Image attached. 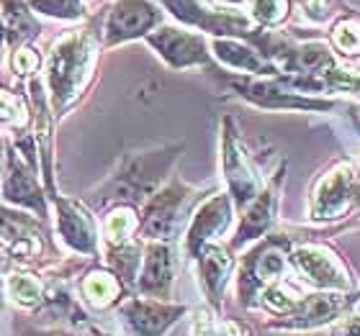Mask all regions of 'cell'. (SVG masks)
Returning <instances> with one entry per match:
<instances>
[{
  "label": "cell",
  "mask_w": 360,
  "mask_h": 336,
  "mask_svg": "<svg viewBox=\"0 0 360 336\" xmlns=\"http://www.w3.org/2000/svg\"><path fill=\"white\" fill-rule=\"evenodd\" d=\"M144 44L158 54L170 69H195V67H217L211 57L209 36L193 31L180 23H162L155 29Z\"/></svg>",
  "instance_id": "8fae6325"
},
{
  "label": "cell",
  "mask_w": 360,
  "mask_h": 336,
  "mask_svg": "<svg viewBox=\"0 0 360 336\" xmlns=\"http://www.w3.org/2000/svg\"><path fill=\"white\" fill-rule=\"evenodd\" d=\"M203 187H193L178 177H170L139 210V239L173 241L180 229L191 221L195 206L206 198Z\"/></svg>",
  "instance_id": "3957f363"
},
{
  "label": "cell",
  "mask_w": 360,
  "mask_h": 336,
  "mask_svg": "<svg viewBox=\"0 0 360 336\" xmlns=\"http://www.w3.org/2000/svg\"><path fill=\"white\" fill-rule=\"evenodd\" d=\"M175 272H178V257H175L173 241H144V260L136 290L142 298L170 300L173 298Z\"/></svg>",
  "instance_id": "d6986e66"
},
{
  "label": "cell",
  "mask_w": 360,
  "mask_h": 336,
  "mask_svg": "<svg viewBox=\"0 0 360 336\" xmlns=\"http://www.w3.org/2000/svg\"><path fill=\"white\" fill-rule=\"evenodd\" d=\"M358 316H360V303H358Z\"/></svg>",
  "instance_id": "b9f144b4"
},
{
  "label": "cell",
  "mask_w": 360,
  "mask_h": 336,
  "mask_svg": "<svg viewBox=\"0 0 360 336\" xmlns=\"http://www.w3.org/2000/svg\"><path fill=\"white\" fill-rule=\"evenodd\" d=\"M0 15L6 23V44L8 52L15 46H29L41 36V21L29 8L26 0H0Z\"/></svg>",
  "instance_id": "7402d4cb"
},
{
  "label": "cell",
  "mask_w": 360,
  "mask_h": 336,
  "mask_svg": "<svg viewBox=\"0 0 360 336\" xmlns=\"http://www.w3.org/2000/svg\"><path fill=\"white\" fill-rule=\"evenodd\" d=\"M183 144H160L150 149L124 152L111 175L83 198L93 213H105L116 206L142 208L167 180L173 177L175 162L183 154Z\"/></svg>",
  "instance_id": "7a4b0ae2"
},
{
  "label": "cell",
  "mask_w": 360,
  "mask_h": 336,
  "mask_svg": "<svg viewBox=\"0 0 360 336\" xmlns=\"http://www.w3.org/2000/svg\"><path fill=\"white\" fill-rule=\"evenodd\" d=\"M186 314V306H173L170 300L142 298V295L121 300L116 311L129 336H165Z\"/></svg>",
  "instance_id": "e0dca14e"
},
{
  "label": "cell",
  "mask_w": 360,
  "mask_h": 336,
  "mask_svg": "<svg viewBox=\"0 0 360 336\" xmlns=\"http://www.w3.org/2000/svg\"><path fill=\"white\" fill-rule=\"evenodd\" d=\"M353 306L350 295L345 293H335V290H316L309 293L296 303L291 314L283 316L281 321H276L273 326L276 329H285V331H314V329H324L335 323L338 318L347 314V308Z\"/></svg>",
  "instance_id": "ac0fdd59"
},
{
  "label": "cell",
  "mask_w": 360,
  "mask_h": 336,
  "mask_svg": "<svg viewBox=\"0 0 360 336\" xmlns=\"http://www.w3.org/2000/svg\"><path fill=\"white\" fill-rule=\"evenodd\" d=\"M90 334H93V336H113V334H108L105 329H101V326H96V323H90Z\"/></svg>",
  "instance_id": "f35d334b"
},
{
  "label": "cell",
  "mask_w": 360,
  "mask_h": 336,
  "mask_svg": "<svg viewBox=\"0 0 360 336\" xmlns=\"http://www.w3.org/2000/svg\"><path fill=\"white\" fill-rule=\"evenodd\" d=\"M6 23H3V15H0V72H3V60H6Z\"/></svg>",
  "instance_id": "e575fe53"
},
{
  "label": "cell",
  "mask_w": 360,
  "mask_h": 336,
  "mask_svg": "<svg viewBox=\"0 0 360 336\" xmlns=\"http://www.w3.org/2000/svg\"><path fill=\"white\" fill-rule=\"evenodd\" d=\"M248 15L260 29H281L291 15V0H248Z\"/></svg>",
  "instance_id": "f546056e"
},
{
  "label": "cell",
  "mask_w": 360,
  "mask_h": 336,
  "mask_svg": "<svg viewBox=\"0 0 360 336\" xmlns=\"http://www.w3.org/2000/svg\"><path fill=\"white\" fill-rule=\"evenodd\" d=\"M288 264L304 283L316 288V290H353V277L347 272L345 262L340 260V254L327 244H316V241L296 244L288 252Z\"/></svg>",
  "instance_id": "7c38bea8"
},
{
  "label": "cell",
  "mask_w": 360,
  "mask_h": 336,
  "mask_svg": "<svg viewBox=\"0 0 360 336\" xmlns=\"http://www.w3.org/2000/svg\"><path fill=\"white\" fill-rule=\"evenodd\" d=\"M37 18H52L62 23H88L90 11L85 0H26Z\"/></svg>",
  "instance_id": "4316f807"
},
{
  "label": "cell",
  "mask_w": 360,
  "mask_h": 336,
  "mask_svg": "<svg viewBox=\"0 0 360 336\" xmlns=\"http://www.w3.org/2000/svg\"><path fill=\"white\" fill-rule=\"evenodd\" d=\"M355 167V210H360V157H358V165Z\"/></svg>",
  "instance_id": "d590c367"
},
{
  "label": "cell",
  "mask_w": 360,
  "mask_h": 336,
  "mask_svg": "<svg viewBox=\"0 0 360 336\" xmlns=\"http://www.w3.org/2000/svg\"><path fill=\"white\" fill-rule=\"evenodd\" d=\"M283 182H285V165H281L278 172H273V177H268L260 195L240 213V224H237L232 239H229V249L232 252H245V249H250L252 244H257V241L265 239L270 234V229L278 221Z\"/></svg>",
  "instance_id": "2e32d148"
},
{
  "label": "cell",
  "mask_w": 360,
  "mask_h": 336,
  "mask_svg": "<svg viewBox=\"0 0 360 336\" xmlns=\"http://www.w3.org/2000/svg\"><path fill=\"white\" fill-rule=\"evenodd\" d=\"M219 157H221V177H224L226 193L234 201L237 216L255 201L268 180H263L255 159L250 154L248 144L242 139L240 126L232 116H221L219 126Z\"/></svg>",
  "instance_id": "277c9868"
},
{
  "label": "cell",
  "mask_w": 360,
  "mask_h": 336,
  "mask_svg": "<svg viewBox=\"0 0 360 336\" xmlns=\"http://www.w3.org/2000/svg\"><path fill=\"white\" fill-rule=\"evenodd\" d=\"M0 203H6L11 208L29 210L44 221L52 218V201L44 190V182L39 180V170L31 167L8 139L3 172H0Z\"/></svg>",
  "instance_id": "9c48e42d"
},
{
  "label": "cell",
  "mask_w": 360,
  "mask_h": 336,
  "mask_svg": "<svg viewBox=\"0 0 360 336\" xmlns=\"http://www.w3.org/2000/svg\"><path fill=\"white\" fill-rule=\"evenodd\" d=\"M217 3H221V6H229V8H237V6H242V3H248V0H217Z\"/></svg>",
  "instance_id": "ab89813d"
},
{
  "label": "cell",
  "mask_w": 360,
  "mask_h": 336,
  "mask_svg": "<svg viewBox=\"0 0 360 336\" xmlns=\"http://www.w3.org/2000/svg\"><path fill=\"white\" fill-rule=\"evenodd\" d=\"M31 126V105L29 95H18L13 90L0 85V128L6 131H21Z\"/></svg>",
  "instance_id": "f1b7e54d"
},
{
  "label": "cell",
  "mask_w": 360,
  "mask_h": 336,
  "mask_svg": "<svg viewBox=\"0 0 360 336\" xmlns=\"http://www.w3.org/2000/svg\"><path fill=\"white\" fill-rule=\"evenodd\" d=\"M211 57L219 67L229 69L234 75L242 77H278V67L268 62L260 54L255 44H250L248 39H234V36H214L209 39Z\"/></svg>",
  "instance_id": "ffe728a7"
},
{
  "label": "cell",
  "mask_w": 360,
  "mask_h": 336,
  "mask_svg": "<svg viewBox=\"0 0 360 336\" xmlns=\"http://www.w3.org/2000/svg\"><path fill=\"white\" fill-rule=\"evenodd\" d=\"M340 336H360V316H353V318H347Z\"/></svg>",
  "instance_id": "836d02e7"
},
{
  "label": "cell",
  "mask_w": 360,
  "mask_h": 336,
  "mask_svg": "<svg viewBox=\"0 0 360 336\" xmlns=\"http://www.w3.org/2000/svg\"><path fill=\"white\" fill-rule=\"evenodd\" d=\"M195 264H198V283L203 288V295L209 298L211 306H221V298H224V290L229 280L234 275V267H237V260H234V252L229 249V244H209L203 247L201 254L195 257Z\"/></svg>",
  "instance_id": "44dd1931"
},
{
  "label": "cell",
  "mask_w": 360,
  "mask_h": 336,
  "mask_svg": "<svg viewBox=\"0 0 360 336\" xmlns=\"http://www.w3.org/2000/svg\"><path fill=\"white\" fill-rule=\"evenodd\" d=\"M3 157H6V136H0V172H3Z\"/></svg>",
  "instance_id": "60d3db41"
},
{
  "label": "cell",
  "mask_w": 360,
  "mask_h": 336,
  "mask_svg": "<svg viewBox=\"0 0 360 336\" xmlns=\"http://www.w3.org/2000/svg\"><path fill=\"white\" fill-rule=\"evenodd\" d=\"M136 234H139V208L116 206V208L105 210L103 231H101L105 247H116V244L131 241Z\"/></svg>",
  "instance_id": "484cf974"
},
{
  "label": "cell",
  "mask_w": 360,
  "mask_h": 336,
  "mask_svg": "<svg viewBox=\"0 0 360 336\" xmlns=\"http://www.w3.org/2000/svg\"><path fill=\"white\" fill-rule=\"evenodd\" d=\"M291 247L293 244L285 234H268L245 252L237 277V295L242 306H255V300L268 285L283 280Z\"/></svg>",
  "instance_id": "5b68a950"
},
{
  "label": "cell",
  "mask_w": 360,
  "mask_h": 336,
  "mask_svg": "<svg viewBox=\"0 0 360 336\" xmlns=\"http://www.w3.org/2000/svg\"><path fill=\"white\" fill-rule=\"evenodd\" d=\"M6 295L13 300L15 306L37 311L44 303L46 295L44 280H41V275L31 272V269H13L6 277Z\"/></svg>",
  "instance_id": "d4e9b609"
},
{
  "label": "cell",
  "mask_w": 360,
  "mask_h": 336,
  "mask_svg": "<svg viewBox=\"0 0 360 336\" xmlns=\"http://www.w3.org/2000/svg\"><path fill=\"white\" fill-rule=\"evenodd\" d=\"M330 46L338 54V60H355L360 57V15L345 13L332 23Z\"/></svg>",
  "instance_id": "83f0119b"
},
{
  "label": "cell",
  "mask_w": 360,
  "mask_h": 336,
  "mask_svg": "<svg viewBox=\"0 0 360 336\" xmlns=\"http://www.w3.org/2000/svg\"><path fill=\"white\" fill-rule=\"evenodd\" d=\"M52 216L62 247H68L75 257H85V260L101 257V231H98L96 213L83 201L57 195L52 198Z\"/></svg>",
  "instance_id": "9a60e30c"
},
{
  "label": "cell",
  "mask_w": 360,
  "mask_h": 336,
  "mask_svg": "<svg viewBox=\"0 0 360 336\" xmlns=\"http://www.w3.org/2000/svg\"><path fill=\"white\" fill-rule=\"evenodd\" d=\"M234 216H237V208H234V201L229 198V193L226 190H217V193L211 190L195 206V210L191 213V221L186 226L183 247H186L188 257L195 260L203 247L219 244L224 239L234 224Z\"/></svg>",
  "instance_id": "5bb4252c"
},
{
  "label": "cell",
  "mask_w": 360,
  "mask_h": 336,
  "mask_svg": "<svg viewBox=\"0 0 360 336\" xmlns=\"http://www.w3.org/2000/svg\"><path fill=\"white\" fill-rule=\"evenodd\" d=\"M301 298H304V295H301L291 283H285V280H278V283L268 285V288L260 293V303H263V308L276 316H288Z\"/></svg>",
  "instance_id": "4dcf8cb0"
},
{
  "label": "cell",
  "mask_w": 360,
  "mask_h": 336,
  "mask_svg": "<svg viewBox=\"0 0 360 336\" xmlns=\"http://www.w3.org/2000/svg\"><path fill=\"white\" fill-rule=\"evenodd\" d=\"M165 8L158 0H113L101 18L103 49H116L129 41L147 39L165 23Z\"/></svg>",
  "instance_id": "30bf717a"
},
{
  "label": "cell",
  "mask_w": 360,
  "mask_h": 336,
  "mask_svg": "<svg viewBox=\"0 0 360 336\" xmlns=\"http://www.w3.org/2000/svg\"><path fill=\"white\" fill-rule=\"evenodd\" d=\"M103 52L101 21L90 18L75 29L65 31L46 46L41 80H44L54 119L68 116L70 108L80 103L96 77L98 57Z\"/></svg>",
  "instance_id": "6da1fadb"
},
{
  "label": "cell",
  "mask_w": 360,
  "mask_h": 336,
  "mask_svg": "<svg viewBox=\"0 0 360 336\" xmlns=\"http://www.w3.org/2000/svg\"><path fill=\"white\" fill-rule=\"evenodd\" d=\"M224 85L232 95L242 98L245 103L265 108V111H299V113H330L338 108L332 98H314L296 93L281 77H242L224 75Z\"/></svg>",
  "instance_id": "8992f818"
},
{
  "label": "cell",
  "mask_w": 360,
  "mask_h": 336,
  "mask_svg": "<svg viewBox=\"0 0 360 336\" xmlns=\"http://www.w3.org/2000/svg\"><path fill=\"white\" fill-rule=\"evenodd\" d=\"M124 290H127L124 283L105 267L88 269L80 280V298L85 300V306L96 308V311H105V308L116 306Z\"/></svg>",
  "instance_id": "603a6c76"
},
{
  "label": "cell",
  "mask_w": 360,
  "mask_h": 336,
  "mask_svg": "<svg viewBox=\"0 0 360 336\" xmlns=\"http://www.w3.org/2000/svg\"><path fill=\"white\" fill-rule=\"evenodd\" d=\"M85 3H88V0H85Z\"/></svg>",
  "instance_id": "7bdbcfd3"
},
{
  "label": "cell",
  "mask_w": 360,
  "mask_h": 336,
  "mask_svg": "<svg viewBox=\"0 0 360 336\" xmlns=\"http://www.w3.org/2000/svg\"><path fill=\"white\" fill-rule=\"evenodd\" d=\"M340 6L342 0H296L301 21L311 26H327L340 18Z\"/></svg>",
  "instance_id": "d6a6232c"
},
{
  "label": "cell",
  "mask_w": 360,
  "mask_h": 336,
  "mask_svg": "<svg viewBox=\"0 0 360 336\" xmlns=\"http://www.w3.org/2000/svg\"><path fill=\"white\" fill-rule=\"evenodd\" d=\"M41 65H44V54H39L34 44L15 46L8 52V67H11L15 80H21V83H29L31 77H37L41 72Z\"/></svg>",
  "instance_id": "1f68e13d"
},
{
  "label": "cell",
  "mask_w": 360,
  "mask_h": 336,
  "mask_svg": "<svg viewBox=\"0 0 360 336\" xmlns=\"http://www.w3.org/2000/svg\"><path fill=\"white\" fill-rule=\"evenodd\" d=\"M144 260V241L131 239L116 247H105V269H111L119 277L124 288H136V277L142 269Z\"/></svg>",
  "instance_id": "cb8c5ba5"
},
{
  "label": "cell",
  "mask_w": 360,
  "mask_h": 336,
  "mask_svg": "<svg viewBox=\"0 0 360 336\" xmlns=\"http://www.w3.org/2000/svg\"><path fill=\"white\" fill-rule=\"evenodd\" d=\"M3 308H6V277L0 275V314H3Z\"/></svg>",
  "instance_id": "8d00e7d4"
},
{
  "label": "cell",
  "mask_w": 360,
  "mask_h": 336,
  "mask_svg": "<svg viewBox=\"0 0 360 336\" xmlns=\"http://www.w3.org/2000/svg\"><path fill=\"white\" fill-rule=\"evenodd\" d=\"M167 15H173L180 26L201 31L203 36H234L248 39L257 29L248 13L237 8L221 6L217 0H158Z\"/></svg>",
  "instance_id": "ba28073f"
},
{
  "label": "cell",
  "mask_w": 360,
  "mask_h": 336,
  "mask_svg": "<svg viewBox=\"0 0 360 336\" xmlns=\"http://www.w3.org/2000/svg\"><path fill=\"white\" fill-rule=\"evenodd\" d=\"M355 208V167L350 162H338L314 180L309 193L307 213L314 224H330L345 218Z\"/></svg>",
  "instance_id": "4fadbf2b"
},
{
  "label": "cell",
  "mask_w": 360,
  "mask_h": 336,
  "mask_svg": "<svg viewBox=\"0 0 360 336\" xmlns=\"http://www.w3.org/2000/svg\"><path fill=\"white\" fill-rule=\"evenodd\" d=\"M52 249L49 221L0 203V254L13 264H37Z\"/></svg>",
  "instance_id": "52a82bcc"
},
{
  "label": "cell",
  "mask_w": 360,
  "mask_h": 336,
  "mask_svg": "<svg viewBox=\"0 0 360 336\" xmlns=\"http://www.w3.org/2000/svg\"><path fill=\"white\" fill-rule=\"evenodd\" d=\"M41 336V334H39ZM44 336H83V334H75V331H62V329H57V331H46Z\"/></svg>",
  "instance_id": "74e56055"
}]
</instances>
